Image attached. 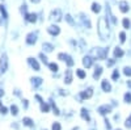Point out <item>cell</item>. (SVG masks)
Listing matches in <instances>:
<instances>
[{"label":"cell","instance_id":"e575fe53","mask_svg":"<svg viewBox=\"0 0 131 130\" xmlns=\"http://www.w3.org/2000/svg\"><path fill=\"white\" fill-rule=\"evenodd\" d=\"M125 101L128 103V104H131V93H126L125 95Z\"/></svg>","mask_w":131,"mask_h":130},{"label":"cell","instance_id":"277c9868","mask_svg":"<svg viewBox=\"0 0 131 130\" xmlns=\"http://www.w3.org/2000/svg\"><path fill=\"white\" fill-rule=\"evenodd\" d=\"M50 18L52 20V21H60L62 20V11L59 9V8H57V9H54L52 12H51V15H50Z\"/></svg>","mask_w":131,"mask_h":130},{"label":"cell","instance_id":"7bdbcfd3","mask_svg":"<svg viewBox=\"0 0 131 130\" xmlns=\"http://www.w3.org/2000/svg\"><path fill=\"white\" fill-rule=\"evenodd\" d=\"M2 96H4V91H3V89H0V97H2Z\"/></svg>","mask_w":131,"mask_h":130},{"label":"cell","instance_id":"8d00e7d4","mask_svg":"<svg viewBox=\"0 0 131 130\" xmlns=\"http://www.w3.org/2000/svg\"><path fill=\"white\" fill-rule=\"evenodd\" d=\"M52 130H60V124L59 122H55L52 125Z\"/></svg>","mask_w":131,"mask_h":130},{"label":"cell","instance_id":"4dcf8cb0","mask_svg":"<svg viewBox=\"0 0 131 130\" xmlns=\"http://www.w3.org/2000/svg\"><path fill=\"white\" fill-rule=\"evenodd\" d=\"M39 58L42 59V62H43V63H45V64H47V66H49V62H47V58H46V55H45V54H42V53H41V54H39Z\"/></svg>","mask_w":131,"mask_h":130},{"label":"cell","instance_id":"7c38bea8","mask_svg":"<svg viewBox=\"0 0 131 130\" xmlns=\"http://www.w3.org/2000/svg\"><path fill=\"white\" fill-rule=\"evenodd\" d=\"M25 20L29 23H36L37 21V15L36 13H26L25 15Z\"/></svg>","mask_w":131,"mask_h":130},{"label":"cell","instance_id":"f1b7e54d","mask_svg":"<svg viewBox=\"0 0 131 130\" xmlns=\"http://www.w3.org/2000/svg\"><path fill=\"white\" fill-rule=\"evenodd\" d=\"M0 12H2V15H3V17H4V18H7V17H8V15H7V11H5L4 5H0Z\"/></svg>","mask_w":131,"mask_h":130},{"label":"cell","instance_id":"f546056e","mask_svg":"<svg viewBox=\"0 0 131 130\" xmlns=\"http://www.w3.org/2000/svg\"><path fill=\"white\" fill-rule=\"evenodd\" d=\"M76 74H78V76H79L80 79H84V78H85V72H84L83 70H78V71H76Z\"/></svg>","mask_w":131,"mask_h":130},{"label":"cell","instance_id":"6da1fadb","mask_svg":"<svg viewBox=\"0 0 131 130\" xmlns=\"http://www.w3.org/2000/svg\"><path fill=\"white\" fill-rule=\"evenodd\" d=\"M98 34H100L101 39H104V41L109 39L110 33H109V23H107L106 17H101L98 20Z\"/></svg>","mask_w":131,"mask_h":130},{"label":"cell","instance_id":"ab89813d","mask_svg":"<svg viewBox=\"0 0 131 130\" xmlns=\"http://www.w3.org/2000/svg\"><path fill=\"white\" fill-rule=\"evenodd\" d=\"M114 62H115L114 59H110V61L107 62V66H113V64H114Z\"/></svg>","mask_w":131,"mask_h":130},{"label":"cell","instance_id":"ee69618b","mask_svg":"<svg viewBox=\"0 0 131 130\" xmlns=\"http://www.w3.org/2000/svg\"><path fill=\"white\" fill-rule=\"evenodd\" d=\"M0 24H2V20H0Z\"/></svg>","mask_w":131,"mask_h":130},{"label":"cell","instance_id":"1f68e13d","mask_svg":"<svg viewBox=\"0 0 131 130\" xmlns=\"http://www.w3.org/2000/svg\"><path fill=\"white\" fill-rule=\"evenodd\" d=\"M50 104H51V106H52V109H54V113H55L57 116H59V113H60V112L58 111V108L55 106V104H54V103H52L51 100H50Z\"/></svg>","mask_w":131,"mask_h":130},{"label":"cell","instance_id":"3957f363","mask_svg":"<svg viewBox=\"0 0 131 130\" xmlns=\"http://www.w3.org/2000/svg\"><path fill=\"white\" fill-rule=\"evenodd\" d=\"M93 54L98 58V59H105L106 58V55H107V49H104V47H97L94 51H93Z\"/></svg>","mask_w":131,"mask_h":130},{"label":"cell","instance_id":"603a6c76","mask_svg":"<svg viewBox=\"0 0 131 130\" xmlns=\"http://www.w3.org/2000/svg\"><path fill=\"white\" fill-rule=\"evenodd\" d=\"M10 113H12L13 116H17L18 114V108L16 105H12V106H10Z\"/></svg>","mask_w":131,"mask_h":130},{"label":"cell","instance_id":"ba28073f","mask_svg":"<svg viewBox=\"0 0 131 130\" xmlns=\"http://www.w3.org/2000/svg\"><path fill=\"white\" fill-rule=\"evenodd\" d=\"M92 95H93V89L88 88V89H85V91H83L80 93V97H81V99H91Z\"/></svg>","mask_w":131,"mask_h":130},{"label":"cell","instance_id":"8992f818","mask_svg":"<svg viewBox=\"0 0 131 130\" xmlns=\"http://www.w3.org/2000/svg\"><path fill=\"white\" fill-rule=\"evenodd\" d=\"M47 32H49L51 36H58L60 33V29H59L58 25H51V26L47 28Z\"/></svg>","mask_w":131,"mask_h":130},{"label":"cell","instance_id":"52a82bcc","mask_svg":"<svg viewBox=\"0 0 131 130\" xmlns=\"http://www.w3.org/2000/svg\"><path fill=\"white\" fill-rule=\"evenodd\" d=\"M112 112V106L110 105H101L98 108V113L100 114H106V113H110Z\"/></svg>","mask_w":131,"mask_h":130},{"label":"cell","instance_id":"cb8c5ba5","mask_svg":"<svg viewBox=\"0 0 131 130\" xmlns=\"http://www.w3.org/2000/svg\"><path fill=\"white\" fill-rule=\"evenodd\" d=\"M49 67H50V70L54 71V72L58 71V64H57V63H49Z\"/></svg>","mask_w":131,"mask_h":130},{"label":"cell","instance_id":"60d3db41","mask_svg":"<svg viewBox=\"0 0 131 130\" xmlns=\"http://www.w3.org/2000/svg\"><path fill=\"white\" fill-rule=\"evenodd\" d=\"M23 103H24V106H25V108H28V100H24Z\"/></svg>","mask_w":131,"mask_h":130},{"label":"cell","instance_id":"44dd1931","mask_svg":"<svg viewBox=\"0 0 131 130\" xmlns=\"http://www.w3.org/2000/svg\"><path fill=\"white\" fill-rule=\"evenodd\" d=\"M114 57H115V58H121V57H123V50H122V49H119V47H117V49L114 50Z\"/></svg>","mask_w":131,"mask_h":130},{"label":"cell","instance_id":"ffe728a7","mask_svg":"<svg viewBox=\"0 0 131 130\" xmlns=\"http://www.w3.org/2000/svg\"><path fill=\"white\" fill-rule=\"evenodd\" d=\"M31 84L34 85V87H39L42 84V79L41 78H33L31 79Z\"/></svg>","mask_w":131,"mask_h":130},{"label":"cell","instance_id":"836d02e7","mask_svg":"<svg viewBox=\"0 0 131 130\" xmlns=\"http://www.w3.org/2000/svg\"><path fill=\"white\" fill-rule=\"evenodd\" d=\"M112 78H113V80H118V78H119V72H118V70H115V71L113 72Z\"/></svg>","mask_w":131,"mask_h":130},{"label":"cell","instance_id":"4316f807","mask_svg":"<svg viewBox=\"0 0 131 130\" xmlns=\"http://www.w3.org/2000/svg\"><path fill=\"white\" fill-rule=\"evenodd\" d=\"M66 62H67L68 67H72V66H73V63H75V62H73V59H72L70 55H67V59H66Z\"/></svg>","mask_w":131,"mask_h":130},{"label":"cell","instance_id":"7a4b0ae2","mask_svg":"<svg viewBox=\"0 0 131 130\" xmlns=\"http://www.w3.org/2000/svg\"><path fill=\"white\" fill-rule=\"evenodd\" d=\"M8 68V58L7 54H3L2 58H0V74H4Z\"/></svg>","mask_w":131,"mask_h":130},{"label":"cell","instance_id":"5bb4252c","mask_svg":"<svg viewBox=\"0 0 131 130\" xmlns=\"http://www.w3.org/2000/svg\"><path fill=\"white\" fill-rule=\"evenodd\" d=\"M92 61H93V59H92L91 57H84V59H83V64H84L86 68H89V67L92 66V63H93Z\"/></svg>","mask_w":131,"mask_h":130},{"label":"cell","instance_id":"9c48e42d","mask_svg":"<svg viewBox=\"0 0 131 130\" xmlns=\"http://www.w3.org/2000/svg\"><path fill=\"white\" fill-rule=\"evenodd\" d=\"M64 82H66V84H71L72 83V70H66Z\"/></svg>","mask_w":131,"mask_h":130},{"label":"cell","instance_id":"f35d334b","mask_svg":"<svg viewBox=\"0 0 131 130\" xmlns=\"http://www.w3.org/2000/svg\"><path fill=\"white\" fill-rule=\"evenodd\" d=\"M119 37H121V42H122V43H123V42L126 41V34L123 33V32H122L121 34H119Z\"/></svg>","mask_w":131,"mask_h":130},{"label":"cell","instance_id":"d590c367","mask_svg":"<svg viewBox=\"0 0 131 130\" xmlns=\"http://www.w3.org/2000/svg\"><path fill=\"white\" fill-rule=\"evenodd\" d=\"M125 126H126V127H128V129H131V116H130V117L127 118V120H126Z\"/></svg>","mask_w":131,"mask_h":130},{"label":"cell","instance_id":"e0dca14e","mask_svg":"<svg viewBox=\"0 0 131 130\" xmlns=\"http://www.w3.org/2000/svg\"><path fill=\"white\" fill-rule=\"evenodd\" d=\"M23 124L25 125V126H29V127H33L34 126V124H33V120L31 118H29V117H25L24 120H23Z\"/></svg>","mask_w":131,"mask_h":130},{"label":"cell","instance_id":"8fae6325","mask_svg":"<svg viewBox=\"0 0 131 130\" xmlns=\"http://www.w3.org/2000/svg\"><path fill=\"white\" fill-rule=\"evenodd\" d=\"M128 3L127 2H119V9H121V12L122 13H126L128 12Z\"/></svg>","mask_w":131,"mask_h":130},{"label":"cell","instance_id":"f6af8a7d","mask_svg":"<svg viewBox=\"0 0 131 130\" xmlns=\"http://www.w3.org/2000/svg\"><path fill=\"white\" fill-rule=\"evenodd\" d=\"M117 130H121V129H117Z\"/></svg>","mask_w":131,"mask_h":130},{"label":"cell","instance_id":"2e32d148","mask_svg":"<svg viewBox=\"0 0 131 130\" xmlns=\"http://www.w3.org/2000/svg\"><path fill=\"white\" fill-rule=\"evenodd\" d=\"M101 74H102V67L101 66H97L96 67V71H94V74H93V78L94 79H98L101 76Z\"/></svg>","mask_w":131,"mask_h":130},{"label":"cell","instance_id":"d6a6232c","mask_svg":"<svg viewBox=\"0 0 131 130\" xmlns=\"http://www.w3.org/2000/svg\"><path fill=\"white\" fill-rule=\"evenodd\" d=\"M123 72H125V75H127V76H131V67H125Z\"/></svg>","mask_w":131,"mask_h":130},{"label":"cell","instance_id":"ac0fdd59","mask_svg":"<svg viewBox=\"0 0 131 130\" xmlns=\"http://www.w3.org/2000/svg\"><path fill=\"white\" fill-rule=\"evenodd\" d=\"M81 117L84 118V120H86V121H91L89 113H88V111H86L85 108H83V109H81Z\"/></svg>","mask_w":131,"mask_h":130},{"label":"cell","instance_id":"83f0119b","mask_svg":"<svg viewBox=\"0 0 131 130\" xmlns=\"http://www.w3.org/2000/svg\"><path fill=\"white\" fill-rule=\"evenodd\" d=\"M122 24H123V26H125V29H128L130 28V21H128V18H123V21H122Z\"/></svg>","mask_w":131,"mask_h":130},{"label":"cell","instance_id":"b9f144b4","mask_svg":"<svg viewBox=\"0 0 131 130\" xmlns=\"http://www.w3.org/2000/svg\"><path fill=\"white\" fill-rule=\"evenodd\" d=\"M30 2H31V3H36V4H37V3H39V2H41V0H30Z\"/></svg>","mask_w":131,"mask_h":130},{"label":"cell","instance_id":"d4e9b609","mask_svg":"<svg viewBox=\"0 0 131 130\" xmlns=\"http://www.w3.org/2000/svg\"><path fill=\"white\" fill-rule=\"evenodd\" d=\"M41 111H42L43 113L49 112V105H47V104H45V103H41Z\"/></svg>","mask_w":131,"mask_h":130},{"label":"cell","instance_id":"4fadbf2b","mask_svg":"<svg viewBox=\"0 0 131 130\" xmlns=\"http://www.w3.org/2000/svg\"><path fill=\"white\" fill-rule=\"evenodd\" d=\"M80 20L83 21L84 26L91 28V21H89V18H88V17H85V15H84V13H81V15H80Z\"/></svg>","mask_w":131,"mask_h":130},{"label":"cell","instance_id":"9a60e30c","mask_svg":"<svg viewBox=\"0 0 131 130\" xmlns=\"http://www.w3.org/2000/svg\"><path fill=\"white\" fill-rule=\"evenodd\" d=\"M102 89L105 91V92H110L112 91V85L110 84H109V82L107 80H102Z\"/></svg>","mask_w":131,"mask_h":130},{"label":"cell","instance_id":"d6986e66","mask_svg":"<svg viewBox=\"0 0 131 130\" xmlns=\"http://www.w3.org/2000/svg\"><path fill=\"white\" fill-rule=\"evenodd\" d=\"M42 47H43V50L47 51V53H51V51H52V49H54V46L51 45V43H43Z\"/></svg>","mask_w":131,"mask_h":130},{"label":"cell","instance_id":"484cf974","mask_svg":"<svg viewBox=\"0 0 131 130\" xmlns=\"http://www.w3.org/2000/svg\"><path fill=\"white\" fill-rule=\"evenodd\" d=\"M66 20H67V23L70 24V25H75V21L72 20V17H71V15H66Z\"/></svg>","mask_w":131,"mask_h":130},{"label":"cell","instance_id":"30bf717a","mask_svg":"<svg viewBox=\"0 0 131 130\" xmlns=\"http://www.w3.org/2000/svg\"><path fill=\"white\" fill-rule=\"evenodd\" d=\"M28 62L30 63V66L34 68V71H39V64H38V62L34 58H28Z\"/></svg>","mask_w":131,"mask_h":130},{"label":"cell","instance_id":"5b68a950","mask_svg":"<svg viewBox=\"0 0 131 130\" xmlns=\"http://www.w3.org/2000/svg\"><path fill=\"white\" fill-rule=\"evenodd\" d=\"M37 42V34L36 33H29L26 36V43L28 45H34Z\"/></svg>","mask_w":131,"mask_h":130},{"label":"cell","instance_id":"74e56055","mask_svg":"<svg viewBox=\"0 0 131 130\" xmlns=\"http://www.w3.org/2000/svg\"><path fill=\"white\" fill-rule=\"evenodd\" d=\"M0 112H2L3 114H5V113H7V108H5V106H3V104H2V103H0Z\"/></svg>","mask_w":131,"mask_h":130},{"label":"cell","instance_id":"7402d4cb","mask_svg":"<svg viewBox=\"0 0 131 130\" xmlns=\"http://www.w3.org/2000/svg\"><path fill=\"white\" fill-rule=\"evenodd\" d=\"M92 11H93L94 13H98V12L101 11V5L98 4V3H93V4H92Z\"/></svg>","mask_w":131,"mask_h":130}]
</instances>
